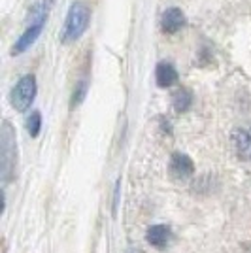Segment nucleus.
<instances>
[{"mask_svg": "<svg viewBox=\"0 0 251 253\" xmlns=\"http://www.w3.org/2000/svg\"><path fill=\"white\" fill-rule=\"evenodd\" d=\"M89 21H91V10H89V6L85 2H74L72 6H70V10H68L66 21H64L61 42L63 43L76 42L87 31Z\"/></svg>", "mask_w": 251, "mask_h": 253, "instance_id": "f257e3e1", "label": "nucleus"}, {"mask_svg": "<svg viewBox=\"0 0 251 253\" xmlns=\"http://www.w3.org/2000/svg\"><path fill=\"white\" fill-rule=\"evenodd\" d=\"M34 96H36V80H34V76H23L21 80L17 82V85L11 89V106L17 112H25L32 104Z\"/></svg>", "mask_w": 251, "mask_h": 253, "instance_id": "f03ea898", "label": "nucleus"}, {"mask_svg": "<svg viewBox=\"0 0 251 253\" xmlns=\"http://www.w3.org/2000/svg\"><path fill=\"white\" fill-rule=\"evenodd\" d=\"M15 169V132L8 121L2 126V174L4 181H10Z\"/></svg>", "mask_w": 251, "mask_h": 253, "instance_id": "7ed1b4c3", "label": "nucleus"}, {"mask_svg": "<svg viewBox=\"0 0 251 253\" xmlns=\"http://www.w3.org/2000/svg\"><path fill=\"white\" fill-rule=\"evenodd\" d=\"M232 142H234V149H236L238 157L244 161H251V125L234 130Z\"/></svg>", "mask_w": 251, "mask_h": 253, "instance_id": "20e7f679", "label": "nucleus"}, {"mask_svg": "<svg viewBox=\"0 0 251 253\" xmlns=\"http://www.w3.org/2000/svg\"><path fill=\"white\" fill-rule=\"evenodd\" d=\"M195 172V167H193V161L183 155V153H176L170 159V174L178 179H185L189 178L191 174Z\"/></svg>", "mask_w": 251, "mask_h": 253, "instance_id": "39448f33", "label": "nucleus"}, {"mask_svg": "<svg viewBox=\"0 0 251 253\" xmlns=\"http://www.w3.org/2000/svg\"><path fill=\"white\" fill-rule=\"evenodd\" d=\"M161 25H163L165 32L174 34V32L181 31V27H185V15L179 8H168L161 17Z\"/></svg>", "mask_w": 251, "mask_h": 253, "instance_id": "423d86ee", "label": "nucleus"}, {"mask_svg": "<svg viewBox=\"0 0 251 253\" xmlns=\"http://www.w3.org/2000/svg\"><path fill=\"white\" fill-rule=\"evenodd\" d=\"M42 27L43 25H29L25 32H23V36L17 40V43L13 45V49H11V55H19V53L27 51L29 47H31L32 43L36 42V38L40 36V32H42Z\"/></svg>", "mask_w": 251, "mask_h": 253, "instance_id": "0eeeda50", "label": "nucleus"}, {"mask_svg": "<svg viewBox=\"0 0 251 253\" xmlns=\"http://www.w3.org/2000/svg\"><path fill=\"white\" fill-rule=\"evenodd\" d=\"M53 8V0H40L29 11V25H43Z\"/></svg>", "mask_w": 251, "mask_h": 253, "instance_id": "6e6552de", "label": "nucleus"}, {"mask_svg": "<svg viewBox=\"0 0 251 253\" xmlns=\"http://www.w3.org/2000/svg\"><path fill=\"white\" fill-rule=\"evenodd\" d=\"M146 240L151 244V246L163 250L168 244V240H170V229H168L167 225H153V227L147 231Z\"/></svg>", "mask_w": 251, "mask_h": 253, "instance_id": "1a4fd4ad", "label": "nucleus"}, {"mask_svg": "<svg viewBox=\"0 0 251 253\" xmlns=\"http://www.w3.org/2000/svg\"><path fill=\"white\" fill-rule=\"evenodd\" d=\"M155 80L159 87H170L178 82V72L170 63H161L155 70Z\"/></svg>", "mask_w": 251, "mask_h": 253, "instance_id": "9d476101", "label": "nucleus"}, {"mask_svg": "<svg viewBox=\"0 0 251 253\" xmlns=\"http://www.w3.org/2000/svg\"><path fill=\"white\" fill-rule=\"evenodd\" d=\"M191 102H193V95L189 93L187 89H179L178 93L174 95V108L178 112H185L191 106Z\"/></svg>", "mask_w": 251, "mask_h": 253, "instance_id": "9b49d317", "label": "nucleus"}, {"mask_svg": "<svg viewBox=\"0 0 251 253\" xmlns=\"http://www.w3.org/2000/svg\"><path fill=\"white\" fill-rule=\"evenodd\" d=\"M40 126H42V116H40V112H32L31 117H29V121H27V130H29V134H31L32 138L38 136Z\"/></svg>", "mask_w": 251, "mask_h": 253, "instance_id": "f8f14e48", "label": "nucleus"}, {"mask_svg": "<svg viewBox=\"0 0 251 253\" xmlns=\"http://www.w3.org/2000/svg\"><path fill=\"white\" fill-rule=\"evenodd\" d=\"M85 89H87V84L85 82H82V84L76 87V93H74V100H72V104H80L82 100H84V96H85Z\"/></svg>", "mask_w": 251, "mask_h": 253, "instance_id": "ddd939ff", "label": "nucleus"}]
</instances>
